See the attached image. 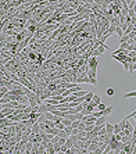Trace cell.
Wrapping results in <instances>:
<instances>
[{"label": "cell", "instance_id": "6da1fadb", "mask_svg": "<svg viewBox=\"0 0 136 154\" xmlns=\"http://www.w3.org/2000/svg\"><path fill=\"white\" fill-rule=\"evenodd\" d=\"M86 74H88V77L90 78V85H97V69H93L89 67V69L86 71Z\"/></svg>", "mask_w": 136, "mask_h": 154}, {"label": "cell", "instance_id": "277c9868", "mask_svg": "<svg viewBox=\"0 0 136 154\" xmlns=\"http://www.w3.org/2000/svg\"><path fill=\"white\" fill-rule=\"evenodd\" d=\"M88 64H89V67H90V68H93V69H97V65H99V62H97V57L90 56V57L88 58Z\"/></svg>", "mask_w": 136, "mask_h": 154}, {"label": "cell", "instance_id": "d6986e66", "mask_svg": "<svg viewBox=\"0 0 136 154\" xmlns=\"http://www.w3.org/2000/svg\"><path fill=\"white\" fill-rule=\"evenodd\" d=\"M128 40H129V36H128V35H124V36H121V38H120V43L128 42Z\"/></svg>", "mask_w": 136, "mask_h": 154}, {"label": "cell", "instance_id": "5bb4252c", "mask_svg": "<svg viewBox=\"0 0 136 154\" xmlns=\"http://www.w3.org/2000/svg\"><path fill=\"white\" fill-rule=\"evenodd\" d=\"M46 119H47V118H46L45 114H40V115H39V118H38V122H39V123H45Z\"/></svg>", "mask_w": 136, "mask_h": 154}, {"label": "cell", "instance_id": "7a4b0ae2", "mask_svg": "<svg viewBox=\"0 0 136 154\" xmlns=\"http://www.w3.org/2000/svg\"><path fill=\"white\" fill-rule=\"evenodd\" d=\"M18 122H15L13 119H10L8 117H6V118H1V121H0V128H6V126H11V125H17Z\"/></svg>", "mask_w": 136, "mask_h": 154}, {"label": "cell", "instance_id": "7c38bea8", "mask_svg": "<svg viewBox=\"0 0 136 154\" xmlns=\"http://www.w3.org/2000/svg\"><path fill=\"white\" fill-rule=\"evenodd\" d=\"M128 97H136V90H132V92H128L124 94V99H128Z\"/></svg>", "mask_w": 136, "mask_h": 154}, {"label": "cell", "instance_id": "5b68a950", "mask_svg": "<svg viewBox=\"0 0 136 154\" xmlns=\"http://www.w3.org/2000/svg\"><path fill=\"white\" fill-rule=\"evenodd\" d=\"M35 110H36V111H38L39 114H45V112H47V111H49V106H47L45 101H43L42 104H39V106L35 108Z\"/></svg>", "mask_w": 136, "mask_h": 154}, {"label": "cell", "instance_id": "44dd1931", "mask_svg": "<svg viewBox=\"0 0 136 154\" xmlns=\"http://www.w3.org/2000/svg\"><path fill=\"white\" fill-rule=\"evenodd\" d=\"M114 133H121V128H120V125H118V123H115V125H114Z\"/></svg>", "mask_w": 136, "mask_h": 154}, {"label": "cell", "instance_id": "ac0fdd59", "mask_svg": "<svg viewBox=\"0 0 136 154\" xmlns=\"http://www.w3.org/2000/svg\"><path fill=\"white\" fill-rule=\"evenodd\" d=\"M93 101H94V103L99 106V104L101 103V100H100V96H99V94H94V96H93Z\"/></svg>", "mask_w": 136, "mask_h": 154}, {"label": "cell", "instance_id": "9a60e30c", "mask_svg": "<svg viewBox=\"0 0 136 154\" xmlns=\"http://www.w3.org/2000/svg\"><path fill=\"white\" fill-rule=\"evenodd\" d=\"M86 93H88L86 90H83V89H82V90H78V92H75L74 94H75L76 97H82V96H85Z\"/></svg>", "mask_w": 136, "mask_h": 154}, {"label": "cell", "instance_id": "52a82bcc", "mask_svg": "<svg viewBox=\"0 0 136 154\" xmlns=\"http://www.w3.org/2000/svg\"><path fill=\"white\" fill-rule=\"evenodd\" d=\"M97 149H99V142H92L88 150H89V153H94Z\"/></svg>", "mask_w": 136, "mask_h": 154}, {"label": "cell", "instance_id": "484cf974", "mask_svg": "<svg viewBox=\"0 0 136 154\" xmlns=\"http://www.w3.org/2000/svg\"><path fill=\"white\" fill-rule=\"evenodd\" d=\"M128 45H136V40L135 39H129L128 40Z\"/></svg>", "mask_w": 136, "mask_h": 154}, {"label": "cell", "instance_id": "2e32d148", "mask_svg": "<svg viewBox=\"0 0 136 154\" xmlns=\"http://www.w3.org/2000/svg\"><path fill=\"white\" fill-rule=\"evenodd\" d=\"M61 121H62V123H64L65 126H71V123H72V121H71L70 118H62Z\"/></svg>", "mask_w": 136, "mask_h": 154}, {"label": "cell", "instance_id": "4fadbf2b", "mask_svg": "<svg viewBox=\"0 0 136 154\" xmlns=\"http://www.w3.org/2000/svg\"><path fill=\"white\" fill-rule=\"evenodd\" d=\"M115 33H117V35H118L120 38H121V36H124V35H125V33H124V29H122L121 27H117V28H115Z\"/></svg>", "mask_w": 136, "mask_h": 154}, {"label": "cell", "instance_id": "8fae6325", "mask_svg": "<svg viewBox=\"0 0 136 154\" xmlns=\"http://www.w3.org/2000/svg\"><path fill=\"white\" fill-rule=\"evenodd\" d=\"M113 110H114V107H113V106H107L106 107V110H103V112H104V115H110V114H111V112H113Z\"/></svg>", "mask_w": 136, "mask_h": 154}, {"label": "cell", "instance_id": "e0dca14e", "mask_svg": "<svg viewBox=\"0 0 136 154\" xmlns=\"http://www.w3.org/2000/svg\"><path fill=\"white\" fill-rule=\"evenodd\" d=\"M114 93H115V90H114L113 88H107L106 89V94L107 96H114Z\"/></svg>", "mask_w": 136, "mask_h": 154}, {"label": "cell", "instance_id": "cb8c5ba5", "mask_svg": "<svg viewBox=\"0 0 136 154\" xmlns=\"http://www.w3.org/2000/svg\"><path fill=\"white\" fill-rule=\"evenodd\" d=\"M92 56H94V57H99V56H101V53L96 49V50H93V53H92Z\"/></svg>", "mask_w": 136, "mask_h": 154}, {"label": "cell", "instance_id": "3957f363", "mask_svg": "<svg viewBox=\"0 0 136 154\" xmlns=\"http://www.w3.org/2000/svg\"><path fill=\"white\" fill-rule=\"evenodd\" d=\"M14 110L15 108H1V111H0V117L1 118H6V117H8V115H11V114H14Z\"/></svg>", "mask_w": 136, "mask_h": 154}, {"label": "cell", "instance_id": "9c48e42d", "mask_svg": "<svg viewBox=\"0 0 136 154\" xmlns=\"http://www.w3.org/2000/svg\"><path fill=\"white\" fill-rule=\"evenodd\" d=\"M106 131L107 133H114V125L110 122H106Z\"/></svg>", "mask_w": 136, "mask_h": 154}, {"label": "cell", "instance_id": "8992f818", "mask_svg": "<svg viewBox=\"0 0 136 154\" xmlns=\"http://www.w3.org/2000/svg\"><path fill=\"white\" fill-rule=\"evenodd\" d=\"M106 122H107V117H106V115H101V117L96 118L94 125H106Z\"/></svg>", "mask_w": 136, "mask_h": 154}, {"label": "cell", "instance_id": "30bf717a", "mask_svg": "<svg viewBox=\"0 0 136 154\" xmlns=\"http://www.w3.org/2000/svg\"><path fill=\"white\" fill-rule=\"evenodd\" d=\"M93 96H94V94H93L92 92H88L85 96H83V100H85V101H92V100H93Z\"/></svg>", "mask_w": 136, "mask_h": 154}, {"label": "cell", "instance_id": "ba28073f", "mask_svg": "<svg viewBox=\"0 0 136 154\" xmlns=\"http://www.w3.org/2000/svg\"><path fill=\"white\" fill-rule=\"evenodd\" d=\"M46 89H49L50 92H54V90H57V83L51 81V82H49V85H47V88H46Z\"/></svg>", "mask_w": 136, "mask_h": 154}, {"label": "cell", "instance_id": "7402d4cb", "mask_svg": "<svg viewBox=\"0 0 136 154\" xmlns=\"http://www.w3.org/2000/svg\"><path fill=\"white\" fill-rule=\"evenodd\" d=\"M70 94H72V90H71V89H65V90L62 92V96H64V97H67V96H70Z\"/></svg>", "mask_w": 136, "mask_h": 154}, {"label": "cell", "instance_id": "d4e9b609", "mask_svg": "<svg viewBox=\"0 0 136 154\" xmlns=\"http://www.w3.org/2000/svg\"><path fill=\"white\" fill-rule=\"evenodd\" d=\"M106 104H103V103H100V104H99V106H97V110H106Z\"/></svg>", "mask_w": 136, "mask_h": 154}, {"label": "cell", "instance_id": "4316f807", "mask_svg": "<svg viewBox=\"0 0 136 154\" xmlns=\"http://www.w3.org/2000/svg\"><path fill=\"white\" fill-rule=\"evenodd\" d=\"M133 39H135V40H136V36H135V38H133Z\"/></svg>", "mask_w": 136, "mask_h": 154}, {"label": "cell", "instance_id": "ffe728a7", "mask_svg": "<svg viewBox=\"0 0 136 154\" xmlns=\"http://www.w3.org/2000/svg\"><path fill=\"white\" fill-rule=\"evenodd\" d=\"M93 129H94V123H92V125H86V128H85L86 132H92Z\"/></svg>", "mask_w": 136, "mask_h": 154}, {"label": "cell", "instance_id": "603a6c76", "mask_svg": "<svg viewBox=\"0 0 136 154\" xmlns=\"http://www.w3.org/2000/svg\"><path fill=\"white\" fill-rule=\"evenodd\" d=\"M79 123H81V121H79V119H75V121H72L71 126H72V128H78V126H79Z\"/></svg>", "mask_w": 136, "mask_h": 154}]
</instances>
